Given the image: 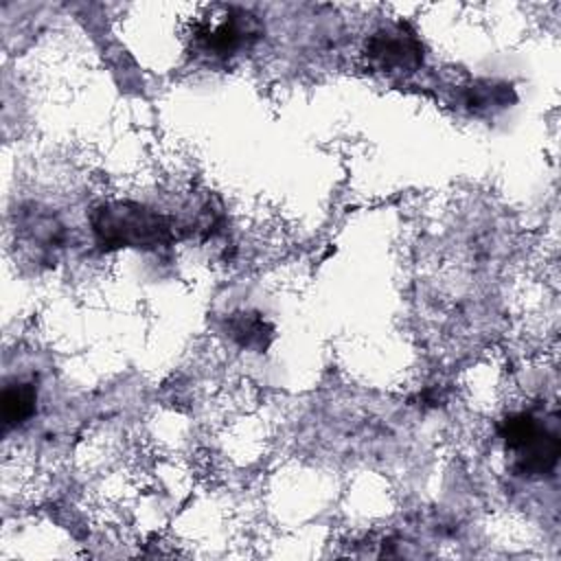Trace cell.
Returning <instances> with one entry per match:
<instances>
[{
	"mask_svg": "<svg viewBox=\"0 0 561 561\" xmlns=\"http://www.w3.org/2000/svg\"><path fill=\"white\" fill-rule=\"evenodd\" d=\"M94 241L101 250H156L173 241L167 215L129 199L99 204L90 215Z\"/></svg>",
	"mask_w": 561,
	"mask_h": 561,
	"instance_id": "6da1fadb",
	"label": "cell"
},
{
	"mask_svg": "<svg viewBox=\"0 0 561 561\" xmlns=\"http://www.w3.org/2000/svg\"><path fill=\"white\" fill-rule=\"evenodd\" d=\"M497 434L506 454L513 456L515 476L539 480L557 469L561 456L559 432L537 414L511 412L500 421Z\"/></svg>",
	"mask_w": 561,
	"mask_h": 561,
	"instance_id": "7a4b0ae2",
	"label": "cell"
},
{
	"mask_svg": "<svg viewBox=\"0 0 561 561\" xmlns=\"http://www.w3.org/2000/svg\"><path fill=\"white\" fill-rule=\"evenodd\" d=\"M261 37L256 15L228 7L221 15L202 20L193 28V48L210 59H228L243 48H250Z\"/></svg>",
	"mask_w": 561,
	"mask_h": 561,
	"instance_id": "3957f363",
	"label": "cell"
},
{
	"mask_svg": "<svg viewBox=\"0 0 561 561\" xmlns=\"http://www.w3.org/2000/svg\"><path fill=\"white\" fill-rule=\"evenodd\" d=\"M366 59L373 70L386 75L414 72L423 64V46L410 26L392 24L370 35Z\"/></svg>",
	"mask_w": 561,
	"mask_h": 561,
	"instance_id": "277c9868",
	"label": "cell"
},
{
	"mask_svg": "<svg viewBox=\"0 0 561 561\" xmlns=\"http://www.w3.org/2000/svg\"><path fill=\"white\" fill-rule=\"evenodd\" d=\"M37 410V386L33 381H11L2 388L0 414L4 430L24 425Z\"/></svg>",
	"mask_w": 561,
	"mask_h": 561,
	"instance_id": "5b68a950",
	"label": "cell"
},
{
	"mask_svg": "<svg viewBox=\"0 0 561 561\" xmlns=\"http://www.w3.org/2000/svg\"><path fill=\"white\" fill-rule=\"evenodd\" d=\"M230 337H234L243 348L250 351H265L272 340V327L263 320L261 313H232L228 320Z\"/></svg>",
	"mask_w": 561,
	"mask_h": 561,
	"instance_id": "8992f818",
	"label": "cell"
},
{
	"mask_svg": "<svg viewBox=\"0 0 561 561\" xmlns=\"http://www.w3.org/2000/svg\"><path fill=\"white\" fill-rule=\"evenodd\" d=\"M502 90H506L504 85L502 88H495V85H476V88H469L467 90V105L471 107V110H482V107H489L491 103H495V105H504L506 103V99L500 94Z\"/></svg>",
	"mask_w": 561,
	"mask_h": 561,
	"instance_id": "52a82bcc",
	"label": "cell"
}]
</instances>
